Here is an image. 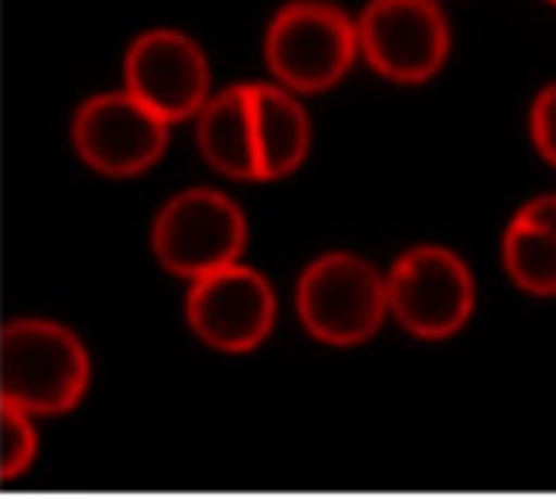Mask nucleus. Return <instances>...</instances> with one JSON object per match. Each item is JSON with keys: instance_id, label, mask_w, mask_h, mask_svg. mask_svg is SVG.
Wrapping results in <instances>:
<instances>
[{"instance_id": "f257e3e1", "label": "nucleus", "mask_w": 556, "mask_h": 500, "mask_svg": "<svg viewBox=\"0 0 556 500\" xmlns=\"http://www.w3.org/2000/svg\"><path fill=\"white\" fill-rule=\"evenodd\" d=\"M200 157L229 180H282L312 154V115L299 92L271 79L216 89L193 118Z\"/></svg>"}, {"instance_id": "f03ea898", "label": "nucleus", "mask_w": 556, "mask_h": 500, "mask_svg": "<svg viewBox=\"0 0 556 500\" xmlns=\"http://www.w3.org/2000/svg\"><path fill=\"white\" fill-rule=\"evenodd\" d=\"M92 383L83 337L53 318H11L0 328V399L37 419L73 412Z\"/></svg>"}, {"instance_id": "7ed1b4c3", "label": "nucleus", "mask_w": 556, "mask_h": 500, "mask_svg": "<svg viewBox=\"0 0 556 500\" xmlns=\"http://www.w3.org/2000/svg\"><path fill=\"white\" fill-rule=\"evenodd\" d=\"M262 60L271 82L302 99L331 92L361 60L357 14L334 0H289L265 24Z\"/></svg>"}, {"instance_id": "20e7f679", "label": "nucleus", "mask_w": 556, "mask_h": 500, "mask_svg": "<svg viewBox=\"0 0 556 500\" xmlns=\"http://www.w3.org/2000/svg\"><path fill=\"white\" fill-rule=\"evenodd\" d=\"M295 311L308 337L325 347H361L390 321L387 272L357 253H325L295 282Z\"/></svg>"}, {"instance_id": "39448f33", "label": "nucleus", "mask_w": 556, "mask_h": 500, "mask_svg": "<svg viewBox=\"0 0 556 500\" xmlns=\"http://www.w3.org/2000/svg\"><path fill=\"white\" fill-rule=\"evenodd\" d=\"M148 242L167 275L193 282L242 259L249 219L229 193L216 187H187L157 206Z\"/></svg>"}, {"instance_id": "423d86ee", "label": "nucleus", "mask_w": 556, "mask_h": 500, "mask_svg": "<svg viewBox=\"0 0 556 500\" xmlns=\"http://www.w3.org/2000/svg\"><path fill=\"white\" fill-rule=\"evenodd\" d=\"M390 318L419 341H448L478 308V282L448 245H409L387 269Z\"/></svg>"}, {"instance_id": "0eeeda50", "label": "nucleus", "mask_w": 556, "mask_h": 500, "mask_svg": "<svg viewBox=\"0 0 556 500\" xmlns=\"http://www.w3.org/2000/svg\"><path fill=\"white\" fill-rule=\"evenodd\" d=\"M361 60L396 86L435 79L452 56L442 0H367L357 14Z\"/></svg>"}, {"instance_id": "6e6552de", "label": "nucleus", "mask_w": 556, "mask_h": 500, "mask_svg": "<svg viewBox=\"0 0 556 500\" xmlns=\"http://www.w3.org/2000/svg\"><path fill=\"white\" fill-rule=\"evenodd\" d=\"M170 128L167 118L122 86L79 102L70 121V141L92 174L125 180L148 174L167 154Z\"/></svg>"}, {"instance_id": "1a4fd4ad", "label": "nucleus", "mask_w": 556, "mask_h": 500, "mask_svg": "<svg viewBox=\"0 0 556 500\" xmlns=\"http://www.w3.org/2000/svg\"><path fill=\"white\" fill-rule=\"evenodd\" d=\"M184 318L190 334L216 354L258 350L278 321V295L265 272L242 259L187 282Z\"/></svg>"}, {"instance_id": "9d476101", "label": "nucleus", "mask_w": 556, "mask_h": 500, "mask_svg": "<svg viewBox=\"0 0 556 500\" xmlns=\"http://www.w3.org/2000/svg\"><path fill=\"white\" fill-rule=\"evenodd\" d=\"M122 79L135 99L170 125L193 121L216 92L206 50L177 27L141 30L125 50Z\"/></svg>"}, {"instance_id": "9b49d317", "label": "nucleus", "mask_w": 556, "mask_h": 500, "mask_svg": "<svg viewBox=\"0 0 556 500\" xmlns=\"http://www.w3.org/2000/svg\"><path fill=\"white\" fill-rule=\"evenodd\" d=\"M501 266L520 292L556 295V193H536L517 206L501 235Z\"/></svg>"}, {"instance_id": "f8f14e48", "label": "nucleus", "mask_w": 556, "mask_h": 500, "mask_svg": "<svg viewBox=\"0 0 556 500\" xmlns=\"http://www.w3.org/2000/svg\"><path fill=\"white\" fill-rule=\"evenodd\" d=\"M40 451L37 415L17 402L0 399V480H14L30 471Z\"/></svg>"}, {"instance_id": "ddd939ff", "label": "nucleus", "mask_w": 556, "mask_h": 500, "mask_svg": "<svg viewBox=\"0 0 556 500\" xmlns=\"http://www.w3.org/2000/svg\"><path fill=\"white\" fill-rule=\"evenodd\" d=\"M527 128H530V141L536 148V154L556 167V82H546L527 112Z\"/></svg>"}, {"instance_id": "4468645a", "label": "nucleus", "mask_w": 556, "mask_h": 500, "mask_svg": "<svg viewBox=\"0 0 556 500\" xmlns=\"http://www.w3.org/2000/svg\"><path fill=\"white\" fill-rule=\"evenodd\" d=\"M546 4H553V8H556V0H546Z\"/></svg>"}]
</instances>
